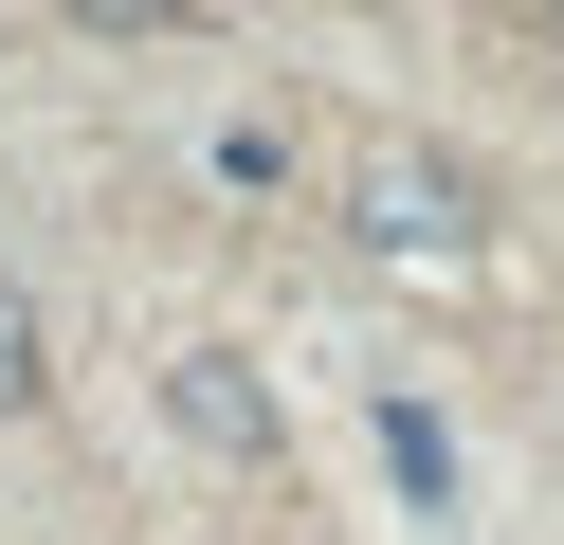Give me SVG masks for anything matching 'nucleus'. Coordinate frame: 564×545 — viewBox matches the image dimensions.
Here are the masks:
<instances>
[{"instance_id":"nucleus-2","label":"nucleus","mask_w":564,"mask_h":545,"mask_svg":"<svg viewBox=\"0 0 564 545\" xmlns=\"http://www.w3.org/2000/svg\"><path fill=\"white\" fill-rule=\"evenodd\" d=\"M164 418H183L200 455H273V382L237 346H183V363H164Z\"/></svg>"},{"instance_id":"nucleus-1","label":"nucleus","mask_w":564,"mask_h":545,"mask_svg":"<svg viewBox=\"0 0 564 545\" xmlns=\"http://www.w3.org/2000/svg\"><path fill=\"white\" fill-rule=\"evenodd\" d=\"M346 237H365V254H474V164L365 145V164H346Z\"/></svg>"},{"instance_id":"nucleus-3","label":"nucleus","mask_w":564,"mask_h":545,"mask_svg":"<svg viewBox=\"0 0 564 545\" xmlns=\"http://www.w3.org/2000/svg\"><path fill=\"white\" fill-rule=\"evenodd\" d=\"M382 455H401V491H419V509H455V436L419 418V400H382Z\"/></svg>"},{"instance_id":"nucleus-4","label":"nucleus","mask_w":564,"mask_h":545,"mask_svg":"<svg viewBox=\"0 0 564 545\" xmlns=\"http://www.w3.org/2000/svg\"><path fill=\"white\" fill-rule=\"evenodd\" d=\"M37 382H55V363H37V291H0V418H19Z\"/></svg>"}]
</instances>
